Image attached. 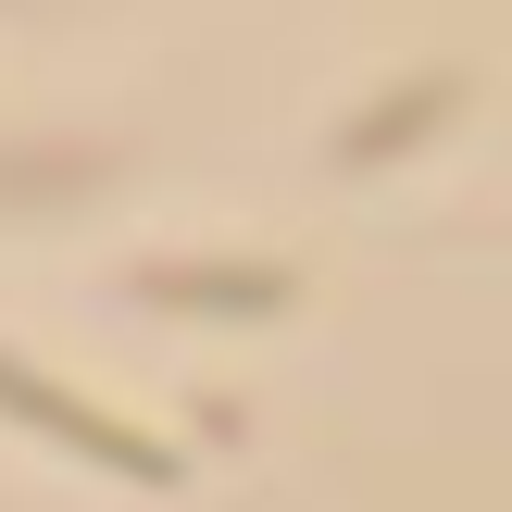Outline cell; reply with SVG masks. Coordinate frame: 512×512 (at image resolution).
Returning a JSON list of instances; mask_svg holds the SVG:
<instances>
[{"instance_id":"obj_1","label":"cell","mask_w":512,"mask_h":512,"mask_svg":"<svg viewBox=\"0 0 512 512\" xmlns=\"http://www.w3.org/2000/svg\"><path fill=\"white\" fill-rule=\"evenodd\" d=\"M0 425H25V438L75 450V463H100V475H125V488H175V475H188V450L138 438V425H125V413H100V400H75L63 375L13 363V350H0Z\"/></svg>"},{"instance_id":"obj_2","label":"cell","mask_w":512,"mask_h":512,"mask_svg":"<svg viewBox=\"0 0 512 512\" xmlns=\"http://www.w3.org/2000/svg\"><path fill=\"white\" fill-rule=\"evenodd\" d=\"M125 288H138L150 313H225V325H263V313H288V300H300V275H288V263H138Z\"/></svg>"},{"instance_id":"obj_3","label":"cell","mask_w":512,"mask_h":512,"mask_svg":"<svg viewBox=\"0 0 512 512\" xmlns=\"http://www.w3.org/2000/svg\"><path fill=\"white\" fill-rule=\"evenodd\" d=\"M450 100H463V88H450V75H425V88L375 100V113H363V125H350V138H338V163H350V175H363V163H388V150H400V138H425V125H438Z\"/></svg>"}]
</instances>
